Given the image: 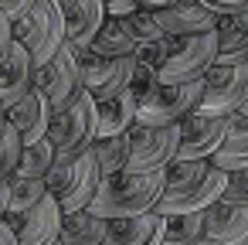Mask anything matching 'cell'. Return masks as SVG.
<instances>
[{"label": "cell", "mask_w": 248, "mask_h": 245, "mask_svg": "<svg viewBox=\"0 0 248 245\" xmlns=\"http://www.w3.org/2000/svg\"><path fill=\"white\" fill-rule=\"evenodd\" d=\"M160 197H163V170L160 174L123 170V174H112V177L99 180V191H95L89 211L99 214V218H106V221L136 218V214L156 211Z\"/></svg>", "instance_id": "cell-1"}, {"label": "cell", "mask_w": 248, "mask_h": 245, "mask_svg": "<svg viewBox=\"0 0 248 245\" xmlns=\"http://www.w3.org/2000/svg\"><path fill=\"white\" fill-rule=\"evenodd\" d=\"M48 140L55 143L58 157H82L95 147V140H99V102L92 99L89 89H82L72 102L55 109Z\"/></svg>", "instance_id": "cell-2"}, {"label": "cell", "mask_w": 248, "mask_h": 245, "mask_svg": "<svg viewBox=\"0 0 248 245\" xmlns=\"http://www.w3.org/2000/svg\"><path fill=\"white\" fill-rule=\"evenodd\" d=\"M99 180H102V174H99V163H95L92 150L82 153V157H55V163L45 177L48 191L58 197L65 214L85 211L92 204L95 191H99Z\"/></svg>", "instance_id": "cell-3"}, {"label": "cell", "mask_w": 248, "mask_h": 245, "mask_svg": "<svg viewBox=\"0 0 248 245\" xmlns=\"http://www.w3.org/2000/svg\"><path fill=\"white\" fill-rule=\"evenodd\" d=\"M14 41H21L31 58H34V68L48 65L65 45V11L55 4V0H38L34 11L21 21H14Z\"/></svg>", "instance_id": "cell-4"}, {"label": "cell", "mask_w": 248, "mask_h": 245, "mask_svg": "<svg viewBox=\"0 0 248 245\" xmlns=\"http://www.w3.org/2000/svg\"><path fill=\"white\" fill-rule=\"evenodd\" d=\"M204 96V79L194 82H160L150 96L136 102V123L140 126H173L184 123L190 113H197Z\"/></svg>", "instance_id": "cell-5"}, {"label": "cell", "mask_w": 248, "mask_h": 245, "mask_svg": "<svg viewBox=\"0 0 248 245\" xmlns=\"http://www.w3.org/2000/svg\"><path fill=\"white\" fill-rule=\"evenodd\" d=\"M129 167L133 174H160L177 160L180 123L173 126H133L129 133Z\"/></svg>", "instance_id": "cell-6"}, {"label": "cell", "mask_w": 248, "mask_h": 245, "mask_svg": "<svg viewBox=\"0 0 248 245\" xmlns=\"http://www.w3.org/2000/svg\"><path fill=\"white\" fill-rule=\"evenodd\" d=\"M217 31L211 34H194V38H173L170 34V55L160 68V82H194L211 72L217 62Z\"/></svg>", "instance_id": "cell-7"}, {"label": "cell", "mask_w": 248, "mask_h": 245, "mask_svg": "<svg viewBox=\"0 0 248 245\" xmlns=\"http://www.w3.org/2000/svg\"><path fill=\"white\" fill-rule=\"evenodd\" d=\"M248 102V62L241 65H211L204 75V96L197 113L201 116H234Z\"/></svg>", "instance_id": "cell-8"}, {"label": "cell", "mask_w": 248, "mask_h": 245, "mask_svg": "<svg viewBox=\"0 0 248 245\" xmlns=\"http://www.w3.org/2000/svg\"><path fill=\"white\" fill-rule=\"evenodd\" d=\"M75 55H78V68H82V85L92 92L95 102L112 99L123 89H129L133 58H106V55H95L92 48H75Z\"/></svg>", "instance_id": "cell-9"}, {"label": "cell", "mask_w": 248, "mask_h": 245, "mask_svg": "<svg viewBox=\"0 0 248 245\" xmlns=\"http://www.w3.org/2000/svg\"><path fill=\"white\" fill-rule=\"evenodd\" d=\"M34 89L51 102V109H62L65 102H72L85 85H82V68H78V55L72 45H65L48 65L34 68Z\"/></svg>", "instance_id": "cell-10"}, {"label": "cell", "mask_w": 248, "mask_h": 245, "mask_svg": "<svg viewBox=\"0 0 248 245\" xmlns=\"http://www.w3.org/2000/svg\"><path fill=\"white\" fill-rule=\"evenodd\" d=\"M228 130H231V116H201V113H190L180 123L177 157L180 160H211L224 147Z\"/></svg>", "instance_id": "cell-11"}, {"label": "cell", "mask_w": 248, "mask_h": 245, "mask_svg": "<svg viewBox=\"0 0 248 245\" xmlns=\"http://www.w3.org/2000/svg\"><path fill=\"white\" fill-rule=\"evenodd\" d=\"M224 187H228V170L211 167V170H207V177H204V180H197V184H190L187 191L163 194V197H160V204H156V211H160V214H204L211 204H217V201H221Z\"/></svg>", "instance_id": "cell-12"}, {"label": "cell", "mask_w": 248, "mask_h": 245, "mask_svg": "<svg viewBox=\"0 0 248 245\" xmlns=\"http://www.w3.org/2000/svg\"><path fill=\"white\" fill-rule=\"evenodd\" d=\"M201 245H248V204H211L204 211Z\"/></svg>", "instance_id": "cell-13"}, {"label": "cell", "mask_w": 248, "mask_h": 245, "mask_svg": "<svg viewBox=\"0 0 248 245\" xmlns=\"http://www.w3.org/2000/svg\"><path fill=\"white\" fill-rule=\"evenodd\" d=\"M28 92H34V58L21 41H14L0 62V109H11Z\"/></svg>", "instance_id": "cell-14"}, {"label": "cell", "mask_w": 248, "mask_h": 245, "mask_svg": "<svg viewBox=\"0 0 248 245\" xmlns=\"http://www.w3.org/2000/svg\"><path fill=\"white\" fill-rule=\"evenodd\" d=\"M4 116H7V123L21 133L24 147H31V143H38V140L48 136L55 109H51V102L34 89V92H28L21 102H14L11 109H4Z\"/></svg>", "instance_id": "cell-15"}, {"label": "cell", "mask_w": 248, "mask_h": 245, "mask_svg": "<svg viewBox=\"0 0 248 245\" xmlns=\"http://www.w3.org/2000/svg\"><path fill=\"white\" fill-rule=\"evenodd\" d=\"M156 17H160L163 34H173V38H194V34L217 31V14H211L207 7L194 4V0H180V4H173L167 11H156Z\"/></svg>", "instance_id": "cell-16"}, {"label": "cell", "mask_w": 248, "mask_h": 245, "mask_svg": "<svg viewBox=\"0 0 248 245\" xmlns=\"http://www.w3.org/2000/svg\"><path fill=\"white\" fill-rule=\"evenodd\" d=\"M62 218H65V211H62L58 197L48 194L34 211L24 214L21 231H17V242L21 245H55L58 235H62Z\"/></svg>", "instance_id": "cell-17"}, {"label": "cell", "mask_w": 248, "mask_h": 245, "mask_svg": "<svg viewBox=\"0 0 248 245\" xmlns=\"http://www.w3.org/2000/svg\"><path fill=\"white\" fill-rule=\"evenodd\" d=\"M163 225H167V218L160 211H146L136 218H116V221H109V235L102 245H160Z\"/></svg>", "instance_id": "cell-18"}, {"label": "cell", "mask_w": 248, "mask_h": 245, "mask_svg": "<svg viewBox=\"0 0 248 245\" xmlns=\"http://www.w3.org/2000/svg\"><path fill=\"white\" fill-rule=\"evenodd\" d=\"M106 24V0H78L65 11V38L72 48H89Z\"/></svg>", "instance_id": "cell-19"}, {"label": "cell", "mask_w": 248, "mask_h": 245, "mask_svg": "<svg viewBox=\"0 0 248 245\" xmlns=\"http://www.w3.org/2000/svg\"><path fill=\"white\" fill-rule=\"evenodd\" d=\"M133 126H136V96L129 89H123L119 96L99 102V140L123 136Z\"/></svg>", "instance_id": "cell-20"}, {"label": "cell", "mask_w": 248, "mask_h": 245, "mask_svg": "<svg viewBox=\"0 0 248 245\" xmlns=\"http://www.w3.org/2000/svg\"><path fill=\"white\" fill-rule=\"evenodd\" d=\"M106 235H109V221L85 208V211H72V214L62 218L58 242L62 245H102Z\"/></svg>", "instance_id": "cell-21"}, {"label": "cell", "mask_w": 248, "mask_h": 245, "mask_svg": "<svg viewBox=\"0 0 248 245\" xmlns=\"http://www.w3.org/2000/svg\"><path fill=\"white\" fill-rule=\"evenodd\" d=\"M211 163H214L217 170H228V174L248 167V116H241V113L231 116L228 140H224V147L211 157Z\"/></svg>", "instance_id": "cell-22"}, {"label": "cell", "mask_w": 248, "mask_h": 245, "mask_svg": "<svg viewBox=\"0 0 248 245\" xmlns=\"http://www.w3.org/2000/svg\"><path fill=\"white\" fill-rule=\"evenodd\" d=\"M89 48H92L95 55H106V58H133L140 45L129 38V31L123 28L119 17H106L102 31L95 34V41H92Z\"/></svg>", "instance_id": "cell-23"}, {"label": "cell", "mask_w": 248, "mask_h": 245, "mask_svg": "<svg viewBox=\"0 0 248 245\" xmlns=\"http://www.w3.org/2000/svg\"><path fill=\"white\" fill-rule=\"evenodd\" d=\"M48 184L45 177H11V201H7V214H28L34 211L45 197H48Z\"/></svg>", "instance_id": "cell-24"}, {"label": "cell", "mask_w": 248, "mask_h": 245, "mask_svg": "<svg viewBox=\"0 0 248 245\" xmlns=\"http://www.w3.org/2000/svg\"><path fill=\"white\" fill-rule=\"evenodd\" d=\"M95 153V163H99V174L102 177H112V174H123L129 167V136H106V140H95L92 147Z\"/></svg>", "instance_id": "cell-25"}, {"label": "cell", "mask_w": 248, "mask_h": 245, "mask_svg": "<svg viewBox=\"0 0 248 245\" xmlns=\"http://www.w3.org/2000/svg\"><path fill=\"white\" fill-rule=\"evenodd\" d=\"M214 163L211 160H173L167 170H163V194H177V191H187L190 184H197V180H204L207 177V170H211Z\"/></svg>", "instance_id": "cell-26"}, {"label": "cell", "mask_w": 248, "mask_h": 245, "mask_svg": "<svg viewBox=\"0 0 248 245\" xmlns=\"http://www.w3.org/2000/svg\"><path fill=\"white\" fill-rule=\"evenodd\" d=\"M163 242L160 245H201L204 238V214H163Z\"/></svg>", "instance_id": "cell-27"}, {"label": "cell", "mask_w": 248, "mask_h": 245, "mask_svg": "<svg viewBox=\"0 0 248 245\" xmlns=\"http://www.w3.org/2000/svg\"><path fill=\"white\" fill-rule=\"evenodd\" d=\"M55 157H58V150H55V143L45 136V140L24 147V153H21V167L14 170V177H48Z\"/></svg>", "instance_id": "cell-28"}, {"label": "cell", "mask_w": 248, "mask_h": 245, "mask_svg": "<svg viewBox=\"0 0 248 245\" xmlns=\"http://www.w3.org/2000/svg\"><path fill=\"white\" fill-rule=\"evenodd\" d=\"M21 153H24V140L4 116V130H0V180L14 177V170L21 167Z\"/></svg>", "instance_id": "cell-29"}, {"label": "cell", "mask_w": 248, "mask_h": 245, "mask_svg": "<svg viewBox=\"0 0 248 245\" xmlns=\"http://www.w3.org/2000/svg\"><path fill=\"white\" fill-rule=\"evenodd\" d=\"M123 28L129 31V38L136 45H146V41H160L163 38V28H160V17L153 11H133L129 17H123Z\"/></svg>", "instance_id": "cell-30"}, {"label": "cell", "mask_w": 248, "mask_h": 245, "mask_svg": "<svg viewBox=\"0 0 248 245\" xmlns=\"http://www.w3.org/2000/svg\"><path fill=\"white\" fill-rule=\"evenodd\" d=\"M160 85V72L153 68V65H146V62H136L133 58V75H129V92L136 96V102L143 99V96H150L153 89Z\"/></svg>", "instance_id": "cell-31"}, {"label": "cell", "mask_w": 248, "mask_h": 245, "mask_svg": "<svg viewBox=\"0 0 248 245\" xmlns=\"http://www.w3.org/2000/svg\"><path fill=\"white\" fill-rule=\"evenodd\" d=\"M167 55H170V34H163L160 41H146V45H140L136 48V62H146V65H153L156 72L163 68V62H167Z\"/></svg>", "instance_id": "cell-32"}, {"label": "cell", "mask_w": 248, "mask_h": 245, "mask_svg": "<svg viewBox=\"0 0 248 245\" xmlns=\"http://www.w3.org/2000/svg\"><path fill=\"white\" fill-rule=\"evenodd\" d=\"M221 201H228V204H248V167L228 174V187H224Z\"/></svg>", "instance_id": "cell-33"}, {"label": "cell", "mask_w": 248, "mask_h": 245, "mask_svg": "<svg viewBox=\"0 0 248 245\" xmlns=\"http://www.w3.org/2000/svg\"><path fill=\"white\" fill-rule=\"evenodd\" d=\"M194 4H201V7H207L211 14L224 17V14H241V11L248 7V0H194Z\"/></svg>", "instance_id": "cell-34"}, {"label": "cell", "mask_w": 248, "mask_h": 245, "mask_svg": "<svg viewBox=\"0 0 248 245\" xmlns=\"http://www.w3.org/2000/svg\"><path fill=\"white\" fill-rule=\"evenodd\" d=\"M34 4L38 0H0V11H4L11 21H21V17H28L34 11Z\"/></svg>", "instance_id": "cell-35"}, {"label": "cell", "mask_w": 248, "mask_h": 245, "mask_svg": "<svg viewBox=\"0 0 248 245\" xmlns=\"http://www.w3.org/2000/svg\"><path fill=\"white\" fill-rule=\"evenodd\" d=\"M11 45H14V21L0 11V62H4V55L11 51Z\"/></svg>", "instance_id": "cell-36"}, {"label": "cell", "mask_w": 248, "mask_h": 245, "mask_svg": "<svg viewBox=\"0 0 248 245\" xmlns=\"http://www.w3.org/2000/svg\"><path fill=\"white\" fill-rule=\"evenodd\" d=\"M133 11H140L136 7V0H106V17H129Z\"/></svg>", "instance_id": "cell-37"}, {"label": "cell", "mask_w": 248, "mask_h": 245, "mask_svg": "<svg viewBox=\"0 0 248 245\" xmlns=\"http://www.w3.org/2000/svg\"><path fill=\"white\" fill-rule=\"evenodd\" d=\"M173 4H180V0H136V7H143V11H167V7H173Z\"/></svg>", "instance_id": "cell-38"}, {"label": "cell", "mask_w": 248, "mask_h": 245, "mask_svg": "<svg viewBox=\"0 0 248 245\" xmlns=\"http://www.w3.org/2000/svg\"><path fill=\"white\" fill-rule=\"evenodd\" d=\"M0 245H21V242H17V231H14L7 221H0Z\"/></svg>", "instance_id": "cell-39"}, {"label": "cell", "mask_w": 248, "mask_h": 245, "mask_svg": "<svg viewBox=\"0 0 248 245\" xmlns=\"http://www.w3.org/2000/svg\"><path fill=\"white\" fill-rule=\"evenodd\" d=\"M7 201H11V180H0V221L7 214Z\"/></svg>", "instance_id": "cell-40"}, {"label": "cell", "mask_w": 248, "mask_h": 245, "mask_svg": "<svg viewBox=\"0 0 248 245\" xmlns=\"http://www.w3.org/2000/svg\"><path fill=\"white\" fill-rule=\"evenodd\" d=\"M234 24H238V31H245V34H248V7H245L241 14H234Z\"/></svg>", "instance_id": "cell-41"}, {"label": "cell", "mask_w": 248, "mask_h": 245, "mask_svg": "<svg viewBox=\"0 0 248 245\" xmlns=\"http://www.w3.org/2000/svg\"><path fill=\"white\" fill-rule=\"evenodd\" d=\"M55 4H58L62 11H68V7H75V4H78V0H55Z\"/></svg>", "instance_id": "cell-42"}, {"label": "cell", "mask_w": 248, "mask_h": 245, "mask_svg": "<svg viewBox=\"0 0 248 245\" xmlns=\"http://www.w3.org/2000/svg\"><path fill=\"white\" fill-rule=\"evenodd\" d=\"M238 113H241V116H248V102H245V106H241V109H238Z\"/></svg>", "instance_id": "cell-43"}, {"label": "cell", "mask_w": 248, "mask_h": 245, "mask_svg": "<svg viewBox=\"0 0 248 245\" xmlns=\"http://www.w3.org/2000/svg\"><path fill=\"white\" fill-rule=\"evenodd\" d=\"M0 130H4V109H0Z\"/></svg>", "instance_id": "cell-44"}, {"label": "cell", "mask_w": 248, "mask_h": 245, "mask_svg": "<svg viewBox=\"0 0 248 245\" xmlns=\"http://www.w3.org/2000/svg\"><path fill=\"white\" fill-rule=\"evenodd\" d=\"M55 245H62V242H55Z\"/></svg>", "instance_id": "cell-45"}]
</instances>
